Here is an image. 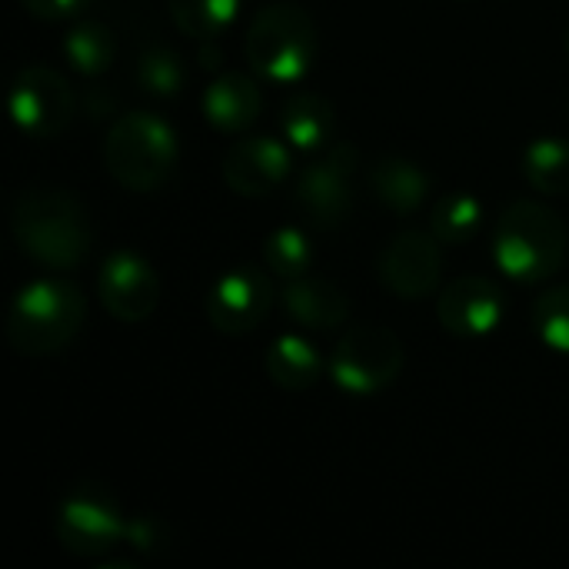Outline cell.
Here are the masks:
<instances>
[{
	"label": "cell",
	"mask_w": 569,
	"mask_h": 569,
	"mask_svg": "<svg viewBox=\"0 0 569 569\" xmlns=\"http://www.w3.org/2000/svg\"><path fill=\"white\" fill-rule=\"evenodd\" d=\"M357 167H360V150L353 143H333L297 173L293 200L317 230H337L353 213Z\"/></svg>",
	"instance_id": "ba28073f"
},
{
	"label": "cell",
	"mask_w": 569,
	"mask_h": 569,
	"mask_svg": "<svg viewBox=\"0 0 569 569\" xmlns=\"http://www.w3.org/2000/svg\"><path fill=\"white\" fill-rule=\"evenodd\" d=\"M523 177L543 197L569 193V140L567 137H537L523 150Z\"/></svg>",
	"instance_id": "ffe728a7"
},
{
	"label": "cell",
	"mask_w": 569,
	"mask_h": 569,
	"mask_svg": "<svg viewBox=\"0 0 569 569\" xmlns=\"http://www.w3.org/2000/svg\"><path fill=\"white\" fill-rule=\"evenodd\" d=\"M533 330L553 350L569 357V287H553L533 303Z\"/></svg>",
	"instance_id": "484cf974"
},
{
	"label": "cell",
	"mask_w": 569,
	"mask_h": 569,
	"mask_svg": "<svg viewBox=\"0 0 569 569\" xmlns=\"http://www.w3.org/2000/svg\"><path fill=\"white\" fill-rule=\"evenodd\" d=\"M263 367H267V377L280 387V390H310L320 383L327 363H323V353L300 333H283L277 337L270 347H267V357H263Z\"/></svg>",
	"instance_id": "ac0fdd59"
},
{
	"label": "cell",
	"mask_w": 569,
	"mask_h": 569,
	"mask_svg": "<svg viewBox=\"0 0 569 569\" xmlns=\"http://www.w3.org/2000/svg\"><path fill=\"white\" fill-rule=\"evenodd\" d=\"M133 80H137L140 93H147L153 100H173L187 87V63L177 50H170L163 43H150L140 50V57L133 63Z\"/></svg>",
	"instance_id": "7402d4cb"
},
{
	"label": "cell",
	"mask_w": 569,
	"mask_h": 569,
	"mask_svg": "<svg viewBox=\"0 0 569 569\" xmlns=\"http://www.w3.org/2000/svg\"><path fill=\"white\" fill-rule=\"evenodd\" d=\"M100 153H103L107 173L123 190L153 193L173 177L177 160H180V143L167 120H160L157 113L137 110L110 123Z\"/></svg>",
	"instance_id": "277c9868"
},
{
	"label": "cell",
	"mask_w": 569,
	"mask_h": 569,
	"mask_svg": "<svg viewBox=\"0 0 569 569\" xmlns=\"http://www.w3.org/2000/svg\"><path fill=\"white\" fill-rule=\"evenodd\" d=\"M83 317L87 300L77 283L63 277H37L13 293L3 333L20 357H50L80 333Z\"/></svg>",
	"instance_id": "7a4b0ae2"
},
{
	"label": "cell",
	"mask_w": 569,
	"mask_h": 569,
	"mask_svg": "<svg viewBox=\"0 0 569 569\" xmlns=\"http://www.w3.org/2000/svg\"><path fill=\"white\" fill-rule=\"evenodd\" d=\"M317 53L320 30L300 3H267L247 27V63L270 83H300L310 73Z\"/></svg>",
	"instance_id": "5b68a950"
},
{
	"label": "cell",
	"mask_w": 569,
	"mask_h": 569,
	"mask_svg": "<svg viewBox=\"0 0 569 569\" xmlns=\"http://www.w3.org/2000/svg\"><path fill=\"white\" fill-rule=\"evenodd\" d=\"M130 520L120 503L93 483L73 487L53 513V537L70 557L97 560L127 540Z\"/></svg>",
	"instance_id": "8992f818"
},
{
	"label": "cell",
	"mask_w": 569,
	"mask_h": 569,
	"mask_svg": "<svg viewBox=\"0 0 569 569\" xmlns=\"http://www.w3.org/2000/svg\"><path fill=\"white\" fill-rule=\"evenodd\" d=\"M273 307V287L257 267H233L220 273L207 293V320L227 337L257 330Z\"/></svg>",
	"instance_id": "7c38bea8"
},
{
	"label": "cell",
	"mask_w": 569,
	"mask_h": 569,
	"mask_svg": "<svg viewBox=\"0 0 569 569\" xmlns=\"http://www.w3.org/2000/svg\"><path fill=\"white\" fill-rule=\"evenodd\" d=\"M370 190L390 213L410 217L427 203L433 180L420 163L407 157H380L370 170Z\"/></svg>",
	"instance_id": "e0dca14e"
},
{
	"label": "cell",
	"mask_w": 569,
	"mask_h": 569,
	"mask_svg": "<svg viewBox=\"0 0 569 569\" xmlns=\"http://www.w3.org/2000/svg\"><path fill=\"white\" fill-rule=\"evenodd\" d=\"M263 110V93L260 83L250 73L227 70L213 77L203 90V117L210 127L223 133H243L260 120Z\"/></svg>",
	"instance_id": "2e32d148"
},
{
	"label": "cell",
	"mask_w": 569,
	"mask_h": 569,
	"mask_svg": "<svg viewBox=\"0 0 569 569\" xmlns=\"http://www.w3.org/2000/svg\"><path fill=\"white\" fill-rule=\"evenodd\" d=\"M407 350L387 327H353L330 353V380L350 397H373L387 390L403 370Z\"/></svg>",
	"instance_id": "52a82bcc"
},
{
	"label": "cell",
	"mask_w": 569,
	"mask_h": 569,
	"mask_svg": "<svg viewBox=\"0 0 569 569\" xmlns=\"http://www.w3.org/2000/svg\"><path fill=\"white\" fill-rule=\"evenodd\" d=\"M283 313L303 330H340L350 320V297L327 277L303 273L280 290Z\"/></svg>",
	"instance_id": "9a60e30c"
},
{
	"label": "cell",
	"mask_w": 569,
	"mask_h": 569,
	"mask_svg": "<svg viewBox=\"0 0 569 569\" xmlns=\"http://www.w3.org/2000/svg\"><path fill=\"white\" fill-rule=\"evenodd\" d=\"M280 130H283V140L293 147V150H303V153H313V150H323L337 130V113H333V103L320 93H293L287 103H283V113H280Z\"/></svg>",
	"instance_id": "d6986e66"
},
{
	"label": "cell",
	"mask_w": 569,
	"mask_h": 569,
	"mask_svg": "<svg viewBox=\"0 0 569 569\" xmlns=\"http://www.w3.org/2000/svg\"><path fill=\"white\" fill-rule=\"evenodd\" d=\"M480 227H483V203L467 190L443 193L430 210V230L440 243H467L480 233Z\"/></svg>",
	"instance_id": "603a6c76"
},
{
	"label": "cell",
	"mask_w": 569,
	"mask_h": 569,
	"mask_svg": "<svg viewBox=\"0 0 569 569\" xmlns=\"http://www.w3.org/2000/svg\"><path fill=\"white\" fill-rule=\"evenodd\" d=\"M10 233L47 270H77L93 250V223L83 200L60 187H30L13 200Z\"/></svg>",
	"instance_id": "6da1fadb"
},
{
	"label": "cell",
	"mask_w": 569,
	"mask_h": 569,
	"mask_svg": "<svg viewBox=\"0 0 569 569\" xmlns=\"http://www.w3.org/2000/svg\"><path fill=\"white\" fill-rule=\"evenodd\" d=\"M443 243L433 237V230H403L397 233L380 260H377V273L380 283L400 297V300H423L430 297L440 280H443Z\"/></svg>",
	"instance_id": "30bf717a"
},
{
	"label": "cell",
	"mask_w": 569,
	"mask_h": 569,
	"mask_svg": "<svg viewBox=\"0 0 569 569\" xmlns=\"http://www.w3.org/2000/svg\"><path fill=\"white\" fill-rule=\"evenodd\" d=\"M240 3L243 0H170V20L187 37L213 40L237 20Z\"/></svg>",
	"instance_id": "cb8c5ba5"
},
{
	"label": "cell",
	"mask_w": 569,
	"mask_h": 569,
	"mask_svg": "<svg viewBox=\"0 0 569 569\" xmlns=\"http://www.w3.org/2000/svg\"><path fill=\"white\" fill-rule=\"evenodd\" d=\"M97 297H100L103 310L113 320L140 323L160 303V277H157V270L150 267L147 257H140L137 250L120 247L100 263Z\"/></svg>",
	"instance_id": "8fae6325"
},
{
	"label": "cell",
	"mask_w": 569,
	"mask_h": 569,
	"mask_svg": "<svg viewBox=\"0 0 569 569\" xmlns=\"http://www.w3.org/2000/svg\"><path fill=\"white\" fill-rule=\"evenodd\" d=\"M493 260L513 283H543L567 260V227L540 200L510 203L493 230Z\"/></svg>",
	"instance_id": "3957f363"
},
{
	"label": "cell",
	"mask_w": 569,
	"mask_h": 569,
	"mask_svg": "<svg viewBox=\"0 0 569 569\" xmlns=\"http://www.w3.org/2000/svg\"><path fill=\"white\" fill-rule=\"evenodd\" d=\"M437 317H440L443 330L453 337H467V340L490 337L507 317V300L493 280L460 277L443 290V297L437 303Z\"/></svg>",
	"instance_id": "5bb4252c"
},
{
	"label": "cell",
	"mask_w": 569,
	"mask_h": 569,
	"mask_svg": "<svg viewBox=\"0 0 569 569\" xmlns=\"http://www.w3.org/2000/svg\"><path fill=\"white\" fill-rule=\"evenodd\" d=\"M93 0H20V7L37 20H67L90 7Z\"/></svg>",
	"instance_id": "83f0119b"
},
{
	"label": "cell",
	"mask_w": 569,
	"mask_h": 569,
	"mask_svg": "<svg viewBox=\"0 0 569 569\" xmlns=\"http://www.w3.org/2000/svg\"><path fill=\"white\" fill-rule=\"evenodd\" d=\"M263 257L273 277L280 280H293L310 273L313 267V243L300 227H280L267 237L263 243Z\"/></svg>",
	"instance_id": "d4e9b609"
},
{
	"label": "cell",
	"mask_w": 569,
	"mask_h": 569,
	"mask_svg": "<svg viewBox=\"0 0 569 569\" xmlns=\"http://www.w3.org/2000/svg\"><path fill=\"white\" fill-rule=\"evenodd\" d=\"M63 57L67 63L83 73V77H100L113 67L117 57V43L110 27L97 23V20H80L67 30L63 37Z\"/></svg>",
	"instance_id": "44dd1931"
},
{
	"label": "cell",
	"mask_w": 569,
	"mask_h": 569,
	"mask_svg": "<svg viewBox=\"0 0 569 569\" xmlns=\"http://www.w3.org/2000/svg\"><path fill=\"white\" fill-rule=\"evenodd\" d=\"M167 527L157 520V517H133L130 520V530H127V543L143 553V557H153L167 547Z\"/></svg>",
	"instance_id": "4316f807"
},
{
	"label": "cell",
	"mask_w": 569,
	"mask_h": 569,
	"mask_svg": "<svg viewBox=\"0 0 569 569\" xmlns=\"http://www.w3.org/2000/svg\"><path fill=\"white\" fill-rule=\"evenodd\" d=\"M567 53H569V30H567Z\"/></svg>",
	"instance_id": "f1b7e54d"
},
{
	"label": "cell",
	"mask_w": 569,
	"mask_h": 569,
	"mask_svg": "<svg viewBox=\"0 0 569 569\" xmlns=\"http://www.w3.org/2000/svg\"><path fill=\"white\" fill-rule=\"evenodd\" d=\"M293 170V153L287 140L277 137H247L233 143L223 157V183L240 197H263L280 187Z\"/></svg>",
	"instance_id": "4fadbf2b"
},
{
	"label": "cell",
	"mask_w": 569,
	"mask_h": 569,
	"mask_svg": "<svg viewBox=\"0 0 569 569\" xmlns=\"http://www.w3.org/2000/svg\"><path fill=\"white\" fill-rule=\"evenodd\" d=\"M7 110L20 133L30 140H50L70 127L77 113V93L60 70L47 63H27L10 83Z\"/></svg>",
	"instance_id": "9c48e42d"
}]
</instances>
